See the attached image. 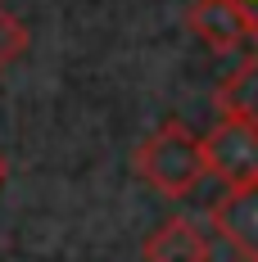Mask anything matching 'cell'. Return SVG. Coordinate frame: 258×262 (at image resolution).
<instances>
[{
  "label": "cell",
  "mask_w": 258,
  "mask_h": 262,
  "mask_svg": "<svg viewBox=\"0 0 258 262\" xmlns=\"http://www.w3.org/2000/svg\"><path fill=\"white\" fill-rule=\"evenodd\" d=\"M186 27L217 54H231V50H240V46L258 41V23L235 5V0H195V5L186 9Z\"/></svg>",
  "instance_id": "3957f363"
},
{
  "label": "cell",
  "mask_w": 258,
  "mask_h": 262,
  "mask_svg": "<svg viewBox=\"0 0 258 262\" xmlns=\"http://www.w3.org/2000/svg\"><path fill=\"white\" fill-rule=\"evenodd\" d=\"M23 50H27V27H23V18H18L14 9L0 5V73H5Z\"/></svg>",
  "instance_id": "52a82bcc"
},
{
  "label": "cell",
  "mask_w": 258,
  "mask_h": 262,
  "mask_svg": "<svg viewBox=\"0 0 258 262\" xmlns=\"http://www.w3.org/2000/svg\"><path fill=\"white\" fill-rule=\"evenodd\" d=\"M208 222L245 262H258V185L222 190L208 208Z\"/></svg>",
  "instance_id": "277c9868"
},
{
  "label": "cell",
  "mask_w": 258,
  "mask_h": 262,
  "mask_svg": "<svg viewBox=\"0 0 258 262\" xmlns=\"http://www.w3.org/2000/svg\"><path fill=\"white\" fill-rule=\"evenodd\" d=\"M200 140H204L208 177H217L227 190L258 185V127H254V122L217 118Z\"/></svg>",
  "instance_id": "7a4b0ae2"
},
{
  "label": "cell",
  "mask_w": 258,
  "mask_h": 262,
  "mask_svg": "<svg viewBox=\"0 0 258 262\" xmlns=\"http://www.w3.org/2000/svg\"><path fill=\"white\" fill-rule=\"evenodd\" d=\"M217 108L222 118H240L258 127V50L245 54V63L217 86Z\"/></svg>",
  "instance_id": "8992f818"
},
{
  "label": "cell",
  "mask_w": 258,
  "mask_h": 262,
  "mask_svg": "<svg viewBox=\"0 0 258 262\" xmlns=\"http://www.w3.org/2000/svg\"><path fill=\"white\" fill-rule=\"evenodd\" d=\"M141 258L145 262H208L213 249H208V235L190 217H168L145 235Z\"/></svg>",
  "instance_id": "5b68a950"
},
{
  "label": "cell",
  "mask_w": 258,
  "mask_h": 262,
  "mask_svg": "<svg viewBox=\"0 0 258 262\" xmlns=\"http://www.w3.org/2000/svg\"><path fill=\"white\" fill-rule=\"evenodd\" d=\"M235 5H240V9H245V14H249V18L258 23V0H235Z\"/></svg>",
  "instance_id": "ba28073f"
},
{
  "label": "cell",
  "mask_w": 258,
  "mask_h": 262,
  "mask_svg": "<svg viewBox=\"0 0 258 262\" xmlns=\"http://www.w3.org/2000/svg\"><path fill=\"white\" fill-rule=\"evenodd\" d=\"M0 185H5V154H0Z\"/></svg>",
  "instance_id": "9c48e42d"
},
{
  "label": "cell",
  "mask_w": 258,
  "mask_h": 262,
  "mask_svg": "<svg viewBox=\"0 0 258 262\" xmlns=\"http://www.w3.org/2000/svg\"><path fill=\"white\" fill-rule=\"evenodd\" d=\"M136 172L168 199H186L195 185L208 177L204 163V140L181 122H163L136 145Z\"/></svg>",
  "instance_id": "6da1fadb"
}]
</instances>
